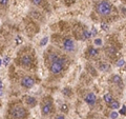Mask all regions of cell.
Instances as JSON below:
<instances>
[{"mask_svg":"<svg viewBox=\"0 0 126 119\" xmlns=\"http://www.w3.org/2000/svg\"><path fill=\"white\" fill-rule=\"evenodd\" d=\"M58 58H59V57H58V55H56V54H52V55L50 56V60L52 62H54V61H56V60H58Z\"/></svg>","mask_w":126,"mask_h":119,"instance_id":"20","label":"cell"},{"mask_svg":"<svg viewBox=\"0 0 126 119\" xmlns=\"http://www.w3.org/2000/svg\"><path fill=\"white\" fill-rule=\"evenodd\" d=\"M110 118L111 119H117L118 118V113H117V112H115V111L111 112V113H110Z\"/></svg>","mask_w":126,"mask_h":119,"instance_id":"23","label":"cell"},{"mask_svg":"<svg viewBox=\"0 0 126 119\" xmlns=\"http://www.w3.org/2000/svg\"><path fill=\"white\" fill-rule=\"evenodd\" d=\"M62 93L64 94L65 96L69 97V96L72 95V90H71V89H68V87H64V89L62 90Z\"/></svg>","mask_w":126,"mask_h":119,"instance_id":"15","label":"cell"},{"mask_svg":"<svg viewBox=\"0 0 126 119\" xmlns=\"http://www.w3.org/2000/svg\"><path fill=\"white\" fill-rule=\"evenodd\" d=\"M52 112V102L50 100H45L44 104L42 105V114L43 115H48Z\"/></svg>","mask_w":126,"mask_h":119,"instance_id":"6","label":"cell"},{"mask_svg":"<svg viewBox=\"0 0 126 119\" xmlns=\"http://www.w3.org/2000/svg\"><path fill=\"white\" fill-rule=\"evenodd\" d=\"M108 51H109V52H108V53H109L110 55H113V54H115V53H116V48H108Z\"/></svg>","mask_w":126,"mask_h":119,"instance_id":"29","label":"cell"},{"mask_svg":"<svg viewBox=\"0 0 126 119\" xmlns=\"http://www.w3.org/2000/svg\"><path fill=\"white\" fill-rule=\"evenodd\" d=\"M9 63V57H8V56H5V57L2 59V64L4 65V67H6Z\"/></svg>","mask_w":126,"mask_h":119,"instance_id":"19","label":"cell"},{"mask_svg":"<svg viewBox=\"0 0 126 119\" xmlns=\"http://www.w3.org/2000/svg\"><path fill=\"white\" fill-rule=\"evenodd\" d=\"M83 37L85 38V39H89V38L91 37V34L89 31H87V30H84L83 31Z\"/></svg>","mask_w":126,"mask_h":119,"instance_id":"17","label":"cell"},{"mask_svg":"<svg viewBox=\"0 0 126 119\" xmlns=\"http://www.w3.org/2000/svg\"><path fill=\"white\" fill-rule=\"evenodd\" d=\"M32 1H33L34 4H36V5H39V4H41V1H42V0H32Z\"/></svg>","mask_w":126,"mask_h":119,"instance_id":"28","label":"cell"},{"mask_svg":"<svg viewBox=\"0 0 126 119\" xmlns=\"http://www.w3.org/2000/svg\"><path fill=\"white\" fill-rule=\"evenodd\" d=\"M0 90H3V86H2V83L0 82Z\"/></svg>","mask_w":126,"mask_h":119,"instance_id":"33","label":"cell"},{"mask_svg":"<svg viewBox=\"0 0 126 119\" xmlns=\"http://www.w3.org/2000/svg\"><path fill=\"white\" fill-rule=\"evenodd\" d=\"M9 3V0H0V5L4 6V5H8Z\"/></svg>","mask_w":126,"mask_h":119,"instance_id":"26","label":"cell"},{"mask_svg":"<svg viewBox=\"0 0 126 119\" xmlns=\"http://www.w3.org/2000/svg\"><path fill=\"white\" fill-rule=\"evenodd\" d=\"M103 98H104V100H105L106 103H109V102H111V101H112V96H111V94H109V93L105 94Z\"/></svg>","mask_w":126,"mask_h":119,"instance_id":"14","label":"cell"},{"mask_svg":"<svg viewBox=\"0 0 126 119\" xmlns=\"http://www.w3.org/2000/svg\"><path fill=\"white\" fill-rule=\"evenodd\" d=\"M63 67H64V59L58 58V60L52 62V64H50V72L53 74H59L63 70Z\"/></svg>","mask_w":126,"mask_h":119,"instance_id":"2","label":"cell"},{"mask_svg":"<svg viewBox=\"0 0 126 119\" xmlns=\"http://www.w3.org/2000/svg\"><path fill=\"white\" fill-rule=\"evenodd\" d=\"M65 1H67V2H69V1H72V0H65Z\"/></svg>","mask_w":126,"mask_h":119,"instance_id":"35","label":"cell"},{"mask_svg":"<svg viewBox=\"0 0 126 119\" xmlns=\"http://www.w3.org/2000/svg\"><path fill=\"white\" fill-rule=\"evenodd\" d=\"M120 114H121V115H123V116L125 115V104H123L122 109L120 110Z\"/></svg>","mask_w":126,"mask_h":119,"instance_id":"27","label":"cell"},{"mask_svg":"<svg viewBox=\"0 0 126 119\" xmlns=\"http://www.w3.org/2000/svg\"><path fill=\"white\" fill-rule=\"evenodd\" d=\"M21 84H22V86L24 87H32L35 84V80H34L33 77H30V76H25L23 77V79L21 80Z\"/></svg>","mask_w":126,"mask_h":119,"instance_id":"5","label":"cell"},{"mask_svg":"<svg viewBox=\"0 0 126 119\" xmlns=\"http://www.w3.org/2000/svg\"><path fill=\"white\" fill-rule=\"evenodd\" d=\"M94 45H97V47H101V45L103 44V40L101 39V38H96L94 41Z\"/></svg>","mask_w":126,"mask_h":119,"instance_id":"16","label":"cell"},{"mask_svg":"<svg viewBox=\"0 0 126 119\" xmlns=\"http://www.w3.org/2000/svg\"><path fill=\"white\" fill-rule=\"evenodd\" d=\"M47 42H48V37L46 36V37H43L42 40L40 41V45H41V47H44V45L47 44Z\"/></svg>","mask_w":126,"mask_h":119,"instance_id":"18","label":"cell"},{"mask_svg":"<svg viewBox=\"0 0 126 119\" xmlns=\"http://www.w3.org/2000/svg\"><path fill=\"white\" fill-rule=\"evenodd\" d=\"M63 48H64V50L68 51V52L74 51V48H75L74 40L71 39V38H65V39L63 40Z\"/></svg>","mask_w":126,"mask_h":119,"instance_id":"4","label":"cell"},{"mask_svg":"<svg viewBox=\"0 0 126 119\" xmlns=\"http://www.w3.org/2000/svg\"><path fill=\"white\" fill-rule=\"evenodd\" d=\"M117 65L118 67H124L125 65V60L124 59H120V60H118V62H117Z\"/></svg>","mask_w":126,"mask_h":119,"instance_id":"22","label":"cell"},{"mask_svg":"<svg viewBox=\"0 0 126 119\" xmlns=\"http://www.w3.org/2000/svg\"><path fill=\"white\" fill-rule=\"evenodd\" d=\"M109 67H110L107 63H102V64H100L99 69H100V71H102V72H107L108 70H109Z\"/></svg>","mask_w":126,"mask_h":119,"instance_id":"13","label":"cell"},{"mask_svg":"<svg viewBox=\"0 0 126 119\" xmlns=\"http://www.w3.org/2000/svg\"><path fill=\"white\" fill-rule=\"evenodd\" d=\"M1 64H2V59H0V67H1Z\"/></svg>","mask_w":126,"mask_h":119,"instance_id":"34","label":"cell"},{"mask_svg":"<svg viewBox=\"0 0 126 119\" xmlns=\"http://www.w3.org/2000/svg\"><path fill=\"white\" fill-rule=\"evenodd\" d=\"M57 119H65V118L63 115H59V116H57Z\"/></svg>","mask_w":126,"mask_h":119,"instance_id":"31","label":"cell"},{"mask_svg":"<svg viewBox=\"0 0 126 119\" xmlns=\"http://www.w3.org/2000/svg\"><path fill=\"white\" fill-rule=\"evenodd\" d=\"M32 63V57L30 55H24L21 57V64L24 67H30Z\"/></svg>","mask_w":126,"mask_h":119,"instance_id":"8","label":"cell"},{"mask_svg":"<svg viewBox=\"0 0 126 119\" xmlns=\"http://www.w3.org/2000/svg\"><path fill=\"white\" fill-rule=\"evenodd\" d=\"M97 33H98V31H97V29L94 28V26H93V29H91V32H90L91 36H96V35H97Z\"/></svg>","mask_w":126,"mask_h":119,"instance_id":"25","label":"cell"},{"mask_svg":"<svg viewBox=\"0 0 126 119\" xmlns=\"http://www.w3.org/2000/svg\"><path fill=\"white\" fill-rule=\"evenodd\" d=\"M87 52H88V55L90 56V57H94V56L98 55V50H97V48H93V47L88 48Z\"/></svg>","mask_w":126,"mask_h":119,"instance_id":"10","label":"cell"},{"mask_svg":"<svg viewBox=\"0 0 126 119\" xmlns=\"http://www.w3.org/2000/svg\"><path fill=\"white\" fill-rule=\"evenodd\" d=\"M101 29H102L103 31H108V30H109V26H108L107 23L102 22V23H101Z\"/></svg>","mask_w":126,"mask_h":119,"instance_id":"21","label":"cell"},{"mask_svg":"<svg viewBox=\"0 0 126 119\" xmlns=\"http://www.w3.org/2000/svg\"><path fill=\"white\" fill-rule=\"evenodd\" d=\"M61 110H62V112H64V113H67V112H68V108H67L66 104H62Z\"/></svg>","mask_w":126,"mask_h":119,"instance_id":"24","label":"cell"},{"mask_svg":"<svg viewBox=\"0 0 126 119\" xmlns=\"http://www.w3.org/2000/svg\"><path fill=\"white\" fill-rule=\"evenodd\" d=\"M84 99H85V102L87 104H89V105H94V104L96 103V101H97V97H96V95H94V93L87 94Z\"/></svg>","mask_w":126,"mask_h":119,"instance_id":"7","label":"cell"},{"mask_svg":"<svg viewBox=\"0 0 126 119\" xmlns=\"http://www.w3.org/2000/svg\"><path fill=\"white\" fill-rule=\"evenodd\" d=\"M16 40H17V44H19V43H20L21 41H22V39H21L20 37H17V39H16Z\"/></svg>","mask_w":126,"mask_h":119,"instance_id":"30","label":"cell"},{"mask_svg":"<svg viewBox=\"0 0 126 119\" xmlns=\"http://www.w3.org/2000/svg\"><path fill=\"white\" fill-rule=\"evenodd\" d=\"M12 115L15 119H23L26 115V112L23 108H16L12 111Z\"/></svg>","mask_w":126,"mask_h":119,"instance_id":"3","label":"cell"},{"mask_svg":"<svg viewBox=\"0 0 126 119\" xmlns=\"http://www.w3.org/2000/svg\"><path fill=\"white\" fill-rule=\"evenodd\" d=\"M26 104L27 105H30V106H35L36 105V103H37V100H36L34 97H32V96H30V97H26Z\"/></svg>","mask_w":126,"mask_h":119,"instance_id":"9","label":"cell"},{"mask_svg":"<svg viewBox=\"0 0 126 119\" xmlns=\"http://www.w3.org/2000/svg\"><path fill=\"white\" fill-rule=\"evenodd\" d=\"M108 105H109V108L112 109V110H117V109L120 108V103H119L118 101H113V100L108 103Z\"/></svg>","mask_w":126,"mask_h":119,"instance_id":"12","label":"cell"},{"mask_svg":"<svg viewBox=\"0 0 126 119\" xmlns=\"http://www.w3.org/2000/svg\"><path fill=\"white\" fill-rule=\"evenodd\" d=\"M3 95V90H0V97Z\"/></svg>","mask_w":126,"mask_h":119,"instance_id":"32","label":"cell"},{"mask_svg":"<svg viewBox=\"0 0 126 119\" xmlns=\"http://www.w3.org/2000/svg\"><path fill=\"white\" fill-rule=\"evenodd\" d=\"M96 11L100 16H108L111 13V4L107 0H102L96 5Z\"/></svg>","mask_w":126,"mask_h":119,"instance_id":"1","label":"cell"},{"mask_svg":"<svg viewBox=\"0 0 126 119\" xmlns=\"http://www.w3.org/2000/svg\"><path fill=\"white\" fill-rule=\"evenodd\" d=\"M111 80H112V82H113V83H116V84H121V83H122V78H121L119 75H113Z\"/></svg>","mask_w":126,"mask_h":119,"instance_id":"11","label":"cell"}]
</instances>
